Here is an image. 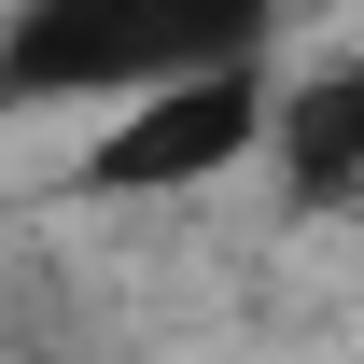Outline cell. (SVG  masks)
<instances>
[{
	"label": "cell",
	"mask_w": 364,
	"mask_h": 364,
	"mask_svg": "<svg viewBox=\"0 0 364 364\" xmlns=\"http://www.w3.org/2000/svg\"><path fill=\"white\" fill-rule=\"evenodd\" d=\"M280 0H14L0 85L14 98H168L210 70H252Z\"/></svg>",
	"instance_id": "obj_1"
},
{
	"label": "cell",
	"mask_w": 364,
	"mask_h": 364,
	"mask_svg": "<svg viewBox=\"0 0 364 364\" xmlns=\"http://www.w3.org/2000/svg\"><path fill=\"white\" fill-rule=\"evenodd\" d=\"M267 85L252 70H210V85H168V98H140V112H112V140L85 154L98 196H168V182H225L252 140H267Z\"/></svg>",
	"instance_id": "obj_2"
},
{
	"label": "cell",
	"mask_w": 364,
	"mask_h": 364,
	"mask_svg": "<svg viewBox=\"0 0 364 364\" xmlns=\"http://www.w3.org/2000/svg\"><path fill=\"white\" fill-rule=\"evenodd\" d=\"M280 182H294V196H309V210H350L364 196V56L350 70H309V85L280 98Z\"/></svg>",
	"instance_id": "obj_3"
}]
</instances>
